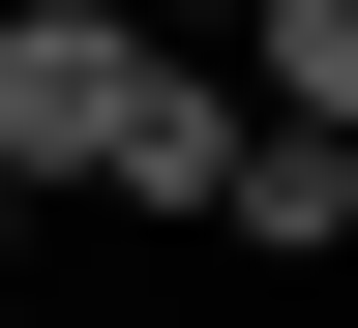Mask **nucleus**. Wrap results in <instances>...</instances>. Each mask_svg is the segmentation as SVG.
Returning a JSON list of instances; mask_svg holds the SVG:
<instances>
[{
  "mask_svg": "<svg viewBox=\"0 0 358 328\" xmlns=\"http://www.w3.org/2000/svg\"><path fill=\"white\" fill-rule=\"evenodd\" d=\"M150 150V30H120V0H30V30H0V209H30V179H120Z\"/></svg>",
  "mask_w": 358,
  "mask_h": 328,
  "instance_id": "nucleus-1",
  "label": "nucleus"
},
{
  "mask_svg": "<svg viewBox=\"0 0 358 328\" xmlns=\"http://www.w3.org/2000/svg\"><path fill=\"white\" fill-rule=\"evenodd\" d=\"M209 239H358V150H299V120H239V179H209Z\"/></svg>",
  "mask_w": 358,
  "mask_h": 328,
  "instance_id": "nucleus-2",
  "label": "nucleus"
},
{
  "mask_svg": "<svg viewBox=\"0 0 358 328\" xmlns=\"http://www.w3.org/2000/svg\"><path fill=\"white\" fill-rule=\"evenodd\" d=\"M239 120H299V150H358V0H268V60H239Z\"/></svg>",
  "mask_w": 358,
  "mask_h": 328,
  "instance_id": "nucleus-3",
  "label": "nucleus"
},
{
  "mask_svg": "<svg viewBox=\"0 0 358 328\" xmlns=\"http://www.w3.org/2000/svg\"><path fill=\"white\" fill-rule=\"evenodd\" d=\"M0 328H30V299H0Z\"/></svg>",
  "mask_w": 358,
  "mask_h": 328,
  "instance_id": "nucleus-4",
  "label": "nucleus"
}]
</instances>
